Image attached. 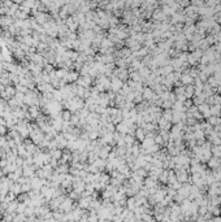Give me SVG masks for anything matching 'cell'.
I'll return each instance as SVG.
<instances>
[{"instance_id":"obj_1","label":"cell","mask_w":221,"mask_h":222,"mask_svg":"<svg viewBox=\"0 0 221 222\" xmlns=\"http://www.w3.org/2000/svg\"><path fill=\"white\" fill-rule=\"evenodd\" d=\"M221 165V157H215V156H212L210 160H208V166L211 168V169H217V168Z\"/></svg>"},{"instance_id":"obj_2","label":"cell","mask_w":221,"mask_h":222,"mask_svg":"<svg viewBox=\"0 0 221 222\" xmlns=\"http://www.w3.org/2000/svg\"><path fill=\"white\" fill-rule=\"evenodd\" d=\"M163 118L168 122H172V118H173V111L172 109H165L163 113Z\"/></svg>"},{"instance_id":"obj_3","label":"cell","mask_w":221,"mask_h":222,"mask_svg":"<svg viewBox=\"0 0 221 222\" xmlns=\"http://www.w3.org/2000/svg\"><path fill=\"white\" fill-rule=\"evenodd\" d=\"M153 94H155V92H153V90L151 89V87H148V89L144 90V98L146 99H152L153 98Z\"/></svg>"},{"instance_id":"obj_4","label":"cell","mask_w":221,"mask_h":222,"mask_svg":"<svg viewBox=\"0 0 221 222\" xmlns=\"http://www.w3.org/2000/svg\"><path fill=\"white\" fill-rule=\"evenodd\" d=\"M137 137H138V139H140V140H144V139H146V131H144L143 129H138V130H137Z\"/></svg>"}]
</instances>
